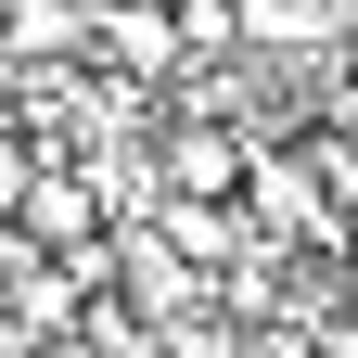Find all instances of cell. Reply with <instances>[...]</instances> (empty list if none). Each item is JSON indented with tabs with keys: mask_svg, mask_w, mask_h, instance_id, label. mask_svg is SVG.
I'll list each match as a JSON object with an SVG mask.
<instances>
[{
	"mask_svg": "<svg viewBox=\"0 0 358 358\" xmlns=\"http://www.w3.org/2000/svg\"><path fill=\"white\" fill-rule=\"evenodd\" d=\"M13 217H26L38 243H103V192H90V179H52V166H26Z\"/></svg>",
	"mask_w": 358,
	"mask_h": 358,
	"instance_id": "obj_1",
	"label": "cell"
},
{
	"mask_svg": "<svg viewBox=\"0 0 358 358\" xmlns=\"http://www.w3.org/2000/svg\"><path fill=\"white\" fill-rule=\"evenodd\" d=\"M231 179H243V141H231V128H179V141H166V192L179 205L231 192Z\"/></svg>",
	"mask_w": 358,
	"mask_h": 358,
	"instance_id": "obj_2",
	"label": "cell"
},
{
	"mask_svg": "<svg viewBox=\"0 0 358 358\" xmlns=\"http://www.w3.org/2000/svg\"><path fill=\"white\" fill-rule=\"evenodd\" d=\"M13 307H26L38 333H64V320H77V282H64V268H26V294H13Z\"/></svg>",
	"mask_w": 358,
	"mask_h": 358,
	"instance_id": "obj_3",
	"label": "cell"
}]
</instances>
